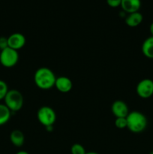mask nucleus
Listing matches in <instances>:
<instances>
[{"mask_svg":"<svg viewBox=\"0 0 153 154\" xmlns=\"http://www.w3.org/2000/svg\"><path fill=\"white\" fill-rule=\"evenodd\" d=\"M141 50L146 58L153 60V36L151 35L144 41Z\"/></svg>","mask_w":153,"mask_h":154,"instance_id":"obj_13","label":"nucleus"},{"mask_svg":"<svg viewBox=\"0 0 153 154\" xmlns=\"http://www.w3.org/2000/svg\"><path fill=\"white\" fill-rule=\"evenodd\" d=\"M138 96L142 99H148L153 96V81L145 78L140 81L136 87Z\"/></svg>","mask_w":153,"mask_h":154,"instance_id":"obj_6","label":"nucleus"},{"mask_svg":"<svg viewBox=\"0 0 153 154\" xmlns=\"http://www.w3.org/2000/svg\"><path fill=\"white\" fill-rule=\"evenodd\" d=\"M8 90V87L6 82L2 80H0V101L4 100Z\"/></svg>","mask_w":153,"mask_h":154,"instance_id":"obj_16","label":"nucleus"},{"mask_svg":"<svg viewBox=\"0 0 153 154\" xmlns=\"http://www.w3.org/2000/svg\"><path fill=\"white\" fill-rule=\"evenodd\" d=\"M149 31H150V33H151L152 36H153V22L152 23L151 25H150V27H149Z\"/></svg>","mask_w":153,"mask_h":154,"instance_id":"obj_20","label":"nucleus"},{"mask_svg":"<svg viewBox=\"0 0 153 154\" xmlns=\"http://www.w3.org/2000/svg\"><path fill=\"white\" fill-rule=\"evenodd\" d=\"M71 154H86V150L83 146L80 144H74L70 147Z\"/></svg>","mask_w":153,"mask_h":154,"instance_id":"obj_15","label":"nucleus"},{"mask_svg":"<svg viewBox=\"0 0 153 154\" xmlns=\"http://www.w3.org/2000/svg\"><path fill=\"white\" fill-rule=\"evenodd\" d=\"M8 48V38L2 36L0 37V51Z\"/></svg>","mask_w":153,"mask_h":154,"instance_id":"obj_18","label":"nucleus"},{"mask_svg":"<svg viewBox=\"0 0 153 154\" xmlns=\"http://www.w3.org/2000/svg\"><path fill=\"white\" fill-rule=\"evenodd\" d=\"M122 0H106V3L110 7L117 8L121 5Z\"/></svg>","mask_w":153,"mask_h":154,"instance_id":"obj_19","label":"nucleus"},{"mask_svg":"<svg viewBox=\"0 0 153 154\" xmlns=\"http://www.w3.org/2000/svg\"><path fill=\"white\" fill-rule=\"evenodd\" d=\"M86 154H99V153H96V152H94V151H90V152H86Z\"/></svg>","mask_w":153,"mask_h":154,"instance_id":"obj_23","label":"nucleus"},{"mask_svg":"<svg viewBox=\"0 0 153 154\" xmlns=\"http://www.w3.org/2000/svg\"><path fill=\"white\" fill-rule=\"evenodd\" d=\"M8 42L9 48L18 51L25 46L26 39L22 33L15 32L8 37Z\"/></svg>","mask_w":153,"mask_h":154,"instance_id":"obj_7","label":"nucleus"},{"mask_svg":"<svg viewBox=\"0 0 153 154\" xmlns=\"http://www.w3.org/2000/svg\"><path fill=\"white\" fill-rule=\"evenodd\" d=\"M19 61L18 51L10 48L0 51V63L4 68H12L16 66Z\"/></svg>","mask_w":153,"mask_h":154,"instance_id":"obj_5","label":"nucleus"},{"mask_svg":"<svg viewBox=\"0 0 153 154\" xmlns=\"http://www.w3.org/2000/svg\"><path fill=\"white\" fill-rule=\"evenodd\" d=\"M124 11L128 14L139 11L141 6L140 0H122L120 5Z\"/></svg>","mask_w":153,"mask_h":154,"instance_id":"obj_10","label":"nucleus"},{"mask_svg":"<svg viewBox=\"0 0 153 154\" xmlns=\"http://www.w3.org/2000/svg\"><path fill=\"white\" fill-rule=\"evenodd\" d=\"M116 127L119 129H123L127 128V120L126 117H117L115 120Z\"/></svg>","mask_w":153,"mask_h":154,"instance_id":"obj_17","label":"nucleus"},{"mask_svg":"<svg viewBox=\"0 0 153 154\" xmlns=\"http://www.w3.org/2000/svg\"><path fill=\"white\" fill-rule=\"evenodd\" d=\"M127 128L133 133H141L147 126V118L142 113L137 111L129 112L126 117Z\"/></svg>","mask_w":153,"mask_h":154,"instance_id":"obj_2","label":"nucleus"},{"mask_svg":"<svg viewBox=\"0 0 153 154\" xmlns=\"http://www.w3.org/2000/svg\"><path fill=\"white\" fill-rule=\"evenodd\" d=\"M149 154H153V151H152V152H150V153Z\"/></svg>","mask_w":153,"mask_h":154,"instance_id":"obj_24","label":"nucleus"},{"mask_svg":"<svg viewBox=\"0 0 153 154\" xmlns=\"http://www.w3.org/2000/svg\"><path fill=\"white\" fill-rule=\"evenodd\" d=\"M142 20H143V17H142V14L137 11L129 14L127 17L125 18V23L129 27L133 28V27H136L140 25Z\"/></svg>","mask_w":153,"mask_h":154,"instance_id":"obj_11","label":"nucleus"},{"mask_svg":"<svg viewBox=\"0 0 153 154\" xmlns=\"http://www.w3.org/2000/svg\"><path fill=\"white\" fill-rule=\"evenodd\" d=\"M111 111L112 114L117 117H126L129 113L127 104L122 100H116L111 105Z\"/></svg>","mask_w":153,"mask_h":154,"instance_id":"obj_8","label":"nucleus"},{"mask_svg":"<svg viewBox=\"0 0 153 154\" xmlns=\"http://www.w3.org/2000/svg\"><path fill=\"white\" fill-rule=\"evenodd\" d=\"M46 128V131H48V132H52V130H53V127H52V126H47V127H45Z\"/></svg>","mask_w":153,"mask_h":154,"instance_id":"obj_21","label":"nucleus"},{"mask_svg":"<svg viewBox=\"0 0 153 154\" xmlns=\"http://www.w3.org/2000/svg\"><path fill=\"white\" fill-rule=\"evenodd\" d=\"M24 99L22 93L17 90H9L4 99V104L11 112H17L23 106Z\"/></svg>","mask_w":153,"mask_h":154,"instance_id":"obj_3","label":"nucleus"},{"mask_svg":"<svg viewBox=\"0 0 153 154\" xmlns=\"http://www.w3.org/2000/svg\"><path fill=\"white\" fill-rule=\"evenodd\" d=\"M56 80V77L55 74L49 68H39L34 72V84L40 90H47L55 87Z\"/></svg>","mask_w":153,"mask_h":154,"instance_id":"obj_1","label":"nucleus"},{"mask_svg":"<svg viewBox=\"0 0 153 154\" xmlns=\"http://www.w3.org/2000/svg\"><path fill=\"white\" fill-rule=\"evenodd\" d=\"M55 87L58 91L62 93H67L72 90L73 83L69 78L65 76H60L56 78Z\"/></svg>","mask_w":153,"mask_h":154,"instance_id":"obj_9","label":"nucleus"},{"mask_svg":"<svg viewBox=\"0 0 153 154\" xmlns=\"http://www.w3.org/2000/svg\"><path fill=\"white\" fill-rule=\"evenodd\" d=\"M11 111L4 104L0 103V126L6 124L11 117Z\"/></svg>","mask_w":153,"mask_h":154,"instance_id":"obj_14","label":"nucleus"},{"mask_svg":"<svg viewBox=\"0 0 153 154\" xmlns=\"http://www.w3.org/2000/svg\"><path fill=\"white\" fill-rule=\"evenodd\" d=\"M15 154H29L28 152L25 151V150H20V151H18L17 153Z\"/></svg>","mask_w":153,"mask_h":154,"instance_id":"obj_22","label":"nucleus"},{"mask_svg":"<svg viewBox=\"0 0 153 154\" xmlns=\"http://www.w3.org/2000/svg\"><path fill=\"white\" fill-rule=\"evenodd\" d=\"M10 141L15 147H22L25 141V136H24L23 132L19 129L13 130L10 134Z\"/></svg>","mask_w":153,"mask_h":154,"instance_id":"obj_12","label":"nucleus"},{"mask_svg":"<svg viewBox=\"0 0 153 154\" xmlns=\"http://www.w3.org/2000/svg\"><path fill=\"white\" fill-rule=\"evenodd\" d=\"M37 118L39 123L44 127L53 126L56 120V114L51 107L42 106L38 109Z\"/></svg>","mask_w":153,"mask_h":154,"instance_id":"obj_4","label":"nucleus"}]
</instances>
